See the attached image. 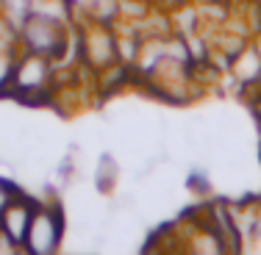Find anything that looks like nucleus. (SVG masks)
<instances>
[{
    "instance_id": "1",
    "label": "nucleus",
    "mask_w": 261,
    "mask_h": 255,
    "mask_svg": "<svg viewBox=\"0 0 261 255\" xmlns=\"http://www.w3.org/2000/svg\"><path fill=\"white\" fill-rule=\"evenodd\" d=\"M59 216L50 214V211H42V214L31 216V225L25 233V241L31 247V252H53L56 244H59Z\"/></svg>"
},
{
    "instance_id": "2",
    "label": "nucleus",
    "mask_w": 261,
    "mask_h": 255,
    "mask_svg": "<svg viewBox=\"0 0 261 255\" xmlns=\"http://www.w3.org/2000/svg\"><path fill=\"white\" fill-rule=\"evenodd\" d=\"M31 211L25 205L17 203H6V208L0 211V225H3V233L9 236L11 241H25L28 225H31Z\"/></svg>"
},
{
    "instance_id": "3",
    "label": "nucleus",
    "mask_w": 261,
    "mask_h": 255,
    "mask_svg": "<svg viewBox=\"0 0 261 255\" xmlns=\"http://www.w3.org/2000/svg\"><path fill=\"white\" fill-rule=\"evenodd\" d=\"M6 203H9V194H3V189H0V211L6 208Z\"/></svg>"
}]
</instances>
